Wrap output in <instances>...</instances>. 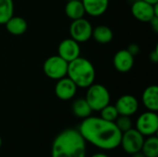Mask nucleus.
<instances>
[{
  "label": "nucleus",
  "instance_id": "obj_1",
  "mask_svg": "<svg viewBox=\"0 0 158 157\" xmlns=\"http://www.w3.org/2000/svg\"><path fill=\"white\" fill-rule=\"evenodd\" d=\"M78 130L86 142L99 149L109 151L120 146L122 132L115 122L90 116L82 120Z\"/></svg>",
  "mask_w": 158,
  "mask_h": 157
},
{
  "label": "nucleus",
  "instance_id": "obj_2",
  "mask_svg": "<svg viewBox=\"0 0 158 157\" xmlns=\"http://www.w3.org/2000/svg\"><path fill=\"white\" fill-rule=\"evenodd\" d=\"M52 157H86V141L76 129L62 130L54 140Z\"/></svg>",
  "mask_w": 158,
  "mask_h": 157
},
{
  "label": "nucleus",
  "instance_id": "obj_3",
  "mask_svg": "<svg viewBox=\"0 0 158 157\" xmlns=\"http://www.w3.org/2000/svg\"><path fill=\"white\" fill-rule=\"evenodd\" d=\"M67 76L78 88H88L94 82L95 68L90 60L80 56L69 62Z\"/></svg>",
  "mask_w": 158,
  "mask_h": 157
},
{
  "label": "nucleus",
  "instance_id": "obj_4",
  "mask_svg": "<svg viewBox=\"0 0 158 157\" xmlns=\"http://www.w3.org/2000/svg\"><path fill=\"white\" fill-rule=\"evenodd\" d=\"M85 100L93 111H100L110 104V93L106 87L102 84L93 83L87 88Z\"/></svg>",
  "mask_w": 158,
  "mask_h": 157
},
{
  "label": "nucleus",
  "instance_id": "obj_5",
  "mask_svg": "<svg viewBox=\"0 0 158 157\" xmlns=\"http://www.w3.org/2000/svg\"><path fill=\"white\" fill-rule=\"evenodd\" d=\"M68 66L69 62H67L58 55H56L45 59L43 69L46 77L51 80L57 81L67 76Z\"/></svg>",
  "mask_w": 158,
  "mask_h": 157
},
{
  "label": "nucleus",
  "instance_id": "obj_6",
  "mask_svg": "<svg viewBox=\"0 0 158 157\" xmlns=\"http://www.w3.org/2000/svg\"><path fill=\"white\" fill-rule=\"evenodd\" d=\"M144 142V136L142 135L136 129H130L122 133L120 145L125 153L133 155L142 150Z\"/></svg>",
  "mask_w": 158,
  "mask_h": 157
},
{
  "label": "nucleus",
  "instance_id": "obj_7",
  "mask_svg": "<svg viewBox=\"0 0 158 157\" xmlns=\"http://www.w3.org/2000/svg\"><path fill=\"white\" fill-rule=\"evenodd\" d=\"M132 16L142 22H149L154 17H158V4L152 5L144 0H135L131 6Z\"/></svg>",
  "mask_w": 158,
  "mask_h": 157
},
{
  "label": "nucleus",
  "instance_id": "obj_8",
  "mask_svg": "<svg viewBox=\"0 0 158 157\" xmlns=\"http://www.w3.org/2000/svg\"><path fill=\"white\" fill-rule=\"evenodd\" d=\"M93 26L90 21L84 18L72 20L69 26V33L73 40L80 43H85L92 38Z\"/></svg>",
  "mask_w": 158,
  "mask_h": 157
},
{
  "label": "nucleus",
  "instance_id": "obj_9",
  "mask_svg": "<svg viewBox=\"0 0 158 157\" xmlns=\"http://www.w3.org/2000/svg\"><path fill=\"white\" fill-rule=\"evenodd\" d=\"M136 130L143 136L155 135L158 130V116L156 112L146 111L141 114L136 122Z\"/></svg>",
  "mask_w": 158,
  "mask_h": 157
},
{
  "label": "nucleus",
  "instance_id": "obj_10",
  "mask_svg": "<svg viewBox=\"0 0 158 157\" xmlns=\"http://www.w3.org/2000/svg\"><path fill=\"white\" fill-rule=\"evenodd\" d=\"M57 55L67 62H70L81 56L80 43L72 38L64 39L58 44Z\"/></svg>",
  "mask_w": 158,
  "mask_h": 157
},
{
  "label": "nucleus",
  "instance_id": "obj_11",
  "mask_svg": "<svg viewBox=\"0 0 158 157\" xmlns=\"http://www.w3.org/2000/svg\"><path fill=\"white\" fill-rule=\"evenodd\" d=\"M77 89L78 87L76 84L68 76H66L57 80L55 86V93L58 99L62 101H68L75 96Z\"/></svg>",
  "mask_w": 158,
  "mask_h": 157
},
{
  "label": "nucleus",
  "instance_id": "obj_12",
  "mask_svg": "<svg viewBox=\"0 0 158 157\" xmlns=\"http://www.w3.org/2000/svg\"><path fill=\"white\" fill-rule=\"evenodd\" d=\"M115 106L119 115L131 117L138 111L139 102L135 96L131 94H124L117 100Z\"/></svg>",
  "mask_w": 158,
  "mask_h": 157
},
{
  "label": "nucleus",
  "instance_id": "obj_13",
  "mask_svg": "<svg viewBox=\"0 0 158 157\" xmlns=\"http://www.w3.org/2000/svg\"><path fill=\"white\" fill-rule=\"evenodd\" d=\"M113 64L118 71L121 73L129 72L133 68L134 56L127 49L118 50L113 57Z\"/></svg>",
  "mask_w": 158,
  "mask_h": 157
},
{
  "label": "nucleus",
  "instance_id": "obj_14",
  "mask_svg": "<svg viewBox=\"0 0 158 157\" xmlns=\"http://www.w3.org/2000/svg\"><path fill=\"white\" fill-rule=\"evenodd\" d=\"M85 13L92 17L102 16L108 8L109 0H81Z\"/></svg>",
  "mask_w": 158,
  "mask_h": 157
},
{
  "label": "nucleus",
  "instance_id": "obj_15",
  "mask_svg": "<svg viewBox=\"0 0 158 157\" xmlns=\"http://www.w3.org/2000/svg\"><path fill=\"white\" fill-rule=\"evenodd\" d=\"M143 103L148 111L156 112L158 110V87L156 85L148 86L143 93Z\"/></svg>",
  "mask_w": 158,
  "mask_h": 157
},
{
  "label": "nucleus",
  "instance_id": "obj_16",
  "mask_svg": "<svg viewBox=\"0 0 158 157\" xmlns=\"http://www.w3.org/2000/svg\"><path fill=\"white\" fill-rule=\"evenodd\" d=\"M6 31L12 35H22L26 32L28 28V23L25 19L19 16H12L6 23H5Z\"/></svg>",
  "mask_w": 158,
  "mask_h": 157
},
{
  "label": "nucleus",
  "instance_id": "obj_17",
  "mask_svg": "<svg viewBox=\"0 0 158 157\" xmlns=\"http://www.w3.org/2000/svg\"><path fill=\"white\" fill-rule=\"evenodd\" d=\"M65 13L71 20L84 18V15L86 14L81 0L68 1L65 6Z\"/></svg>",
  "mask_w": 158,
  "mask_h": 157
},
{
  "label": "nucleus",
  "instance_id": "obj_18",
  "mask_svg": "<svg viewBox=\"0 0 158 157\" xmlns=\"http://www.w3.org/2000/svg\"><path fill=\"white\" fill-rule=\"evenodd\" d=\"M113 36L114 34L112 30L106 25H99L93 29L92 37L99 43L106 44L110 43L113 39Z\"/></svg>",
  "mask_w": 158,
  "mask_h": 157
},
{
  "label": "nucleus",
  "instance_id": "obj_19",
  "mask_svg": "<svg viewBox=\"0 0 158 157\" xmlns=\"http://www.w3.org/2000/svg\"><path fill=\"white\" fill-rule=\"evenodd\" d=\"M72 112L77 118L84 119L91 116L93 110L85 98H79L75 100L72 104Z\"/></svg>",
  "mask_w": 158,
  "mask_h": 157
},
{
  "label": "nucleus",
  "instance_id": "obj_20",
  "mask_svg": "<svg viewBox=\"0 0 158 157\" xmlns=\"http://www.w3.org/2000/svg\"><path fill=\"white\" fill-rule=\"evenodd\" d=\"M141 152L145 157H158V138L155 135L148 136L143 142Z\"/></svg>",
  "mask_w": 158,
  "mask_h": 157
},
{
  "label": "nucleus",
  "instance_id": "obj_21",
  "mask_svg": "<svg viewBox=\"0 0 158 157\" xmlns=\"http://www.w3.org/2000/svg\"><path fill=\"white\" fill-rule=\"evenodd\" d=\"M14 15L13 0H0V25L5 23Z\"/></svg>",
  "mask_w": 158,
  "mask_h": 157
},
{
  "label": "nucleus",
  "instance_id": "obj_22",
  "mask_svg": "<svg viewBox=\"0 0 158 157\" xmlns=\"http://www.w3.org/2000/svg\"><path fill=\"white\" fill-rule=\"evenodd\" d=\"M100 113H101V117L100 118H102L105 120L111 121V122H115L117 118L119 116L116 106L112 105L110 104H108L104 108H102L100 110Z\"/></svg>",
  "mask_w": 158,
  "mask_h": 157
},
{
  "label": "nucleus",
  "instance_id": "obj_23",
  "mask_svg": "<svg viewBox=\"0 0 158 157\" xmlns=\"http://www.w3.org/2000/svg\"><path fill=\"white\" fill-rule=\"evenodd\" d=\"M115 124L122 133L132 128V121H131V118L128 117V116L119 115L117 118V119L115 120Z\"/></svg>",
  "mask_w": 158,
  "mask_h": 157
},
{
  "label": "nucleus",
  "instance_id": "obj_24",
  "mask_svg": "<svg viewBox=\"0 0 158 157\" xmlns=\"http://www.w3.org/2000/svg\"><path fill=\"white\" fill-rule=\"evenodd\" d=\"M127 50H128L133 56H137V55L140 53V50H141V49H140V46H139L137 43H131V44H129Z\"/></svg>",
  "mask_w": 158,
  "mask_h": 157
},
{
  "label": "nucleus",
  "instance_id": "obj_25",
  "mask_svg": "<svg viewBox=\"0 0 158 157\" xmlns=\"http://www.w3.org/2000/svg\"><path fill=\"white\" fill-rule=\"evenodd\" d=\"M150 24H151V27L152 29L154 30L155 32H158V17H154L150 21Z\"/></svg>",
  "mask_w": 158,
  "mask_h": 157
},
{
  "label": "nucleus",
  "instance_id": "obj_26",
  "mask_svg": "<svg viewBox=\"0 0 158 157\" xmlns=\"http://www.w3.org/2000/svg\"><path fill=\"white\" fill-rule=\"evenodd\" d=\"M150 60L154 63H157L158 62V50L157 48H156L154 51H152L150 53Z\"/></svg>",
  "mask_w": 158,
  "mask_h": 157
},
{
  "label": "nucleus",
  "instance_id": "obj_27",
  "mask_svg": "<svg viewBox=\"0 0 158 157\" xmlns=\"http://www.w3.org/2000/svg\"><path fill=\"white\" fill-rule=\"evenodd\" d=\"M132 156L131 157H145V155L140 151V152H138V153H135V154H133V155H131Z\"/></svg>",
  "mask_w": 158,
  "mask_h": 157
},
{
  "label": "nucleus",
  "instance_id": "obj_28",
  "mask_svg": "<svg viewBox=\"0 0 158 157\" xmlns=\"http://www.w3.org/2000/svg\"><path fill=\"white\" fill-rule=\"evenodd\" d=\"M91 157H109L108 155H106V154H102V153H98V154H95L94 155H92Z\"/></svg>",
  "mask_w": 158,
  "mask_h": 157
},
{
  "label": "nucleus",
  "instance_id": "obj_29",
  "mask_svg": "<svg viewBox=\"0 0 158 157\" xmlns=\"http://www.w3.org/2000/svg\"><path fill=\"white\" fill-rule=\"evenodd\" d=\"M144 1H146V2H148V3H150V4H152V5L158 4V0H144Z\"/></svg>",
  "mask_w": 158,
  "mask_h": 157
},
{
  "label": "nucleus",
  "instance_id": "obj_30",
  "mask_svg": "<svg viewBox=\"0 0 158 157\" xmlns=\"http://www.w3.org/2000/svg\"><path fill=\"white\" fill-rule=\"evenodd\" d=\"M1 145H2V139H1V137H0V148H1Z\"/></svg>",
  "mask_w": 158,
  "mask_h": 157
},
{
  "label": "nucleus",
  "instance_id": "obj_31",
  "mask_svg": "<svg viewBox=\"0 0 158 157\" xmlns=\"http://www.w3.org/2000/svg\"><path fill=\"white\" fill-rule=\"evenodd\" d=\"M68 1H73V0H68Z\"/></svg>",
  "mask_w": 158,
  "mask_h": 157
}]
</instances>
